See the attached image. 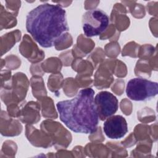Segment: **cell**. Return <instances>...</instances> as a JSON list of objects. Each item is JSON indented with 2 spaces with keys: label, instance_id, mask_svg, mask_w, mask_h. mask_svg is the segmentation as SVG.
Wrapping results in <instances>:
<instances>
[{
  "label": "cell",
  "instance_id": "cell-1",
  "mask_svg": "<svg viewBox=\"0 0 158 158\" xmlns=\"http://www.w3.org/2000/svg\"><path fill=\"white\" fill-rule=\"evenodd\" d=\"M26 29L41 47H52L69 30L66 11L58 5L41 4L26 17Z\"/></svg>",
  "mask_w": 158,
  "mask_h": 158
},
{
  "label": "cell",
  "instance_id": "cell-2",
  "mask_svg": "<svg viewBox=\"0 0 158 158\" xmlns=\"http://www.w3.org/2000/svg\"><path fill=\"white\" fill-rule=\"evenodd\" d=\"M94 94L92 88H86L73 98L57 103L60 119L70 130L85 134L96 132L99 118Z\"/></svg>",
  "mask_w": 158,
  "mask_h": 158
},
{
  "label": "cell",
  "instance_id": "cell-3",
  "mask_svg": "<svg viewBox=\"0 0 158 158\" xmlns=\"http://www.w3.org/2000/svg\"><path fill=\"white\" fill-rule=\"evenodd\" d=\"M158 93V83L142 78L130 80L127 85L126 94L128 98L135 101H146Z\"/></svg>",
  "mask_w": 158,
  "mask_h": 158
},
{
  "label": "cell",
  "instance_id": "cell-4",
  "mask_svg": "<svg viewBox=\"0 0 158 158\" xmlns=\"http://www.w3.org/2000/svg\"><path fill=\"white\" fill-rule=\"evenodd\" d=\"M82 28L87 37H93L104 32L109 24V17L102 10L93 9L82 16Z\"/></svg>",
  "mask_w": 158,
  "mask_h": 158
},
{
  "label": "cell",
  "instance_id": "cell-5",
  "mask_svg": "<svg viewBox=\"0 0 158 158\" xmlns=\"http://www.w3.org/2000/svg\"><path fill=\"white\" fill-rule=\"evenodd\" d=\"M99 118L105 120L113 115L118 110V102L117 98L110 92L101 91L94 98Z\"/></svg>",
  "mask_w": 158,
  "mask_h": 158
},
{
  "label": "cell",
  "instance_id": "cell-6",
  "mask_svg": "<svg viewBox=\"0 0 158 158\" xmlns=\"http://www.w3.org/2000/svg\"><path fill=\"white\" fill-rule=\"evenodd\" d=\"M103 130L109 138L120 139L123 138L128 132L127 122L123 116L113 115L105 120Z\"/></svg>",
  "mask_w": 158,
  "mask_h": 158
}]
</instances>
